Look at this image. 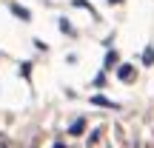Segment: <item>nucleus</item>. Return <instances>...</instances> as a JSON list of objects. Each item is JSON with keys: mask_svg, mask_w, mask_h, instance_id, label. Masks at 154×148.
<instances>
[{"mask_svg": "<svg viewBox=\"0 0 154 148\" xmlns=\"http://www.w3.org/2000/svg\"><path fill=\"white\" fill-rule=\"evenodd\" d=\"M117 77H120L123 83H131L134 77H137V71H134V66H128V63H120V66H117Z\"/></svg>", "mask_w": 154, "mask_h": 148, "instance_id": "f257e3e1", "label": "nucleus"}, {"mask_svg": "<svg viewBox=\"0 0 154 148\" xmlns=\"http://www.w3.org/2000/svg\"><path fill=\"white\" fill-rule=\"evenodd\" d=\"M51 148H69V145L63 143V140H54V143H51Z\"/></svg>", "mask_w": 154, "mask_h": 148, "instance_id": "6e6552de", "label": "nucleus"}, {"mask_svg": "<svg viewBox=\"0 0 154 148\" xmlns=\"http://www.w3.org/2000/svg\"><path fill=\"white\" fill-rule=\"evenodd\" d=\"M91 103H94V105H106V108H117V103H111V100H109V97H103V94H94Z\"/></svg>", "mask_w": 154, "mask_h": 148, "instance_id": "20e7f679", "label": "nucleus"}, {"mask_svg": "<svg viewBox=\"0 0 154 148\" xmlns=\"http://www.w3.org/2000/svg\"><path fill=\"white\" fill-rule=\"evenodd\" d=\"M83 131H86V117H77L72 125H69V137H80Z\"/></svg>", "mask_w": 154, "mask_h": 148, "instance_id": "f03ea898", "label": "nucleus"}, {"mask_svg": "<svg viewBox=\"0 0 154 148\" xmlns=\"http://www.w3.org/2000/svg\"><path fill=\"white\" fill-rule=\"evenodd\" d=\"M143 63H146V66H151V63H154V49H146L143 51Z\"/></svg>", "mask_w": 154, "mask_h": 148, "instance_id": "0eeeda50", "label": "nucleus"}, {"mask_svg": "<svg viewBox=\"0 0 154 148\" xmlns=\"http://www.w3.org/2000/svg\"><path fill=\"white\" fill-rule=\"evenodd\" d=\"M100 134H103V128H94V131H91V134L86 137V143H88V145H94V143L100 140Z\"/></svg>", "mask_w": 154, "mask_h": 148, "instance_id": "423d86ee", "label": "nucleus"}, {"mask_svg": "<svg viewBox=\"0 0 154 148\" xmlns=\"http://www.w3.org/2000/svg\"><path fill=\"white\" fill-rule=\"evenodd\" d=\"M106 148H109V145H106Z\"/></svg>", "mask_w": 154, "mask_h": 148, "instance_id": "9d476101", "label": "nucleus"}, {"mask_svg": "<svg viewBox=\"0 0 154 148\" xmlns=\"http://www.w3.org/2000/svg\"><path fill=\"white\" fill-rule=\"evenodd\" d=\"M109 3H123V0H109Z\"/></svg>", "mask_w": 154, "mask_h": 148, "instance_id": "1a4fd4ad", "label": "nucleus"}, {"mask_svg": "<svg viewBox=\"0 0 154 148\" xmlns=\"http://www.w3.org/2000/svg\"><path fill=\"white\" fill-rule=\"evenodd\" d=\"M9 9H11V14H14V17H20V20H32V11H29V9H23V6H17V3H11L9 6Z\"/></svg>", "mask_w": 154, "mask_h": 148, "instance_id": "7ed1b4c3", "label": "nucleus"}, {"mask_svg": "<svg viewBox=\"0 0 154 148\" xmlns=\"http://www.w3.org/2000/svg\"><path fill=\"white\" fill-rule=\"evenodd\" d=\"M114 63H117V51H114V49H109V51H106V60H103V66H106V68H111Z\"/></svg>", "mask_w": 154, "mask_h": 148, "instance_id": "39448f33", "label": "nucleus"}]
</instances>
